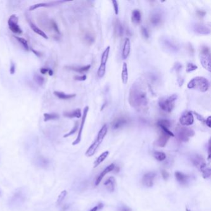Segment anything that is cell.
<instances>
[{"mask_svg":"<svg viewBox=\"0 0 211 211\" xmlns=\"http://www.w3.org/2000/svg\"><path fill=\"white\" fill-rule=\"evenodd\" d=\"M129 103L132 107L139 112H144L147 108L149 98L144 86L141 82H136L131 87Z\"/></svg>","mask_w":211,"mask_h":211,"instance_id":"6da1fadb","label":"cell"},{"mask_svg":"<svg viewBox=\"0 0 211 211\" xmlns=\"http://www.w3.org/2000/svg\"><path fill=\"white\" fill-rule=\"evenodd\" d=\"M27 198V191L25 187H20L15 189L8 200V206L11 209L20 208L25 203Z\"/></svg>","mask_w":211,"mask_h":211,"instance_id":"7a4b0ae2","label":"cell"},{"mask_svg":"<svg viewBox=\"0 0 211 211\" xmlns=\"http://www.w3.org/2000/svg\"><path fill=\"white\" fill-rule=\"evenodd\" d=\"M209 85L210 84L207 79L202 76H197L189 81L187 87L189 89H194L201 92H205L209 90Z\"/></svg>","mask_w":211,"mask_h":211,"instance_id":"3957f363","label":"cell"},{"mask_svg":"<svg viewBox=\"0 0 211 211\" xmlns=\"http://www.w3.org/2000/svg\"><path fill=\"white\" fill-rule=\"evenodd\" d=\"M107 124H104L101 129V130L99 131L96 140L94 141V142L87 150L86 152V155L87 157H91L95 154V153L96 152V151L98 148L99 146L101 145L103 142L105 136L107 135Z\"/></svg>","mask_w":211,"mask_h":211,"instance_id":"277c9868","label":"cell"},{"mask_svg":"<svg viewBox=\"0 0 211 211\" xmlns=\"http://www.w3.org/2000/svg\"><path fill=\"white\" fill-rule=\"evenodd\" d=\"M177 97V95L173 94L172 96L160 98L159 101V107L167 113H171L175 108Z\"/></svg>","mask_w":211,"mask_h":211,"instance_id":"5b68a950","label":"cell"},{"mask_svg":"<svg viewBox=\"0 0 211 211\" xmlns=\"http://www.w3.org/2000/svg\"><path fill=\"white\" fill-rule=\"evenodd\" d=\"M199 60L204 69L210 72V53L208 46H202L199 53Z\"/></svg>","mask_w":211,"mask_h":211,"instance_id":"8992f818","label":"cell"},{"mask_svg":"<svg viewBox=\"0 0 211 211\" xmlns=\"http://www.w3.org/2000/svg\"><path fill=\"white\" fill-rule=\"evenodd\" d=\"M177 137L179 141L181 142H187L189 138L194 136V131L191 128L184 126H178L176 128Z\"/></svg>","mask_w":211,"mask_h":211,"instance_id":"52a82bcc","label":"cell"},{"mask_svg":"<svg viewBox=\"0 0 211 211\" xmlns=\"http://www.w3.org/2000/svg\"><path fill=\"white\" fill-rule=\"evenodd\" d=\"M110 50V47L108 46L105 49V50L103 51L102 54L101 65H100V66L97 71V75L101 78L105 76V72H106V64L108 59Z\"/></svg>","mask_w":211,"mask_h":211,"instance_id":"ba28073f","label":"cell"},{"mask_svg":"<svg viewBox=\"0 0 211 211\" xmlns=\"http://www.w3.org/2000/svg\"><path fill=\"white\" fill-rule=\"evenodd\" d=\"M8 24L9 29L15 34H22L23 30L18 24V18L16 15L13 14L9 17Z\"/></svg>","mask_w":211,"mask_h":211,"instance_id":"9c48e42d","label":"cell"},{"mask_svg":"<svg viewBox=\"0 0 211 211\" xmlns=\"http://www.w3.org/2000/svg\"><path fill=\"white\" fill-rule=\"evenodd\" d=\"M89 107H86L84 109V112H83V114H82V120H81V123L80 124V127L79 129V132H78V134L77 136V138L76 139V140L72 142V145L75 146L78 144L81 141V138H82V131H83V128L84 124H85V122H86V120L87 118V113L89 112Z\"/></svg>","mask_w":211,"mask_h":211,"instance_id":"30bf717a","label":"cell"},{"mask_svg":"<svg viewBox=\"0 0 211 211\" xmlns=\"http://www.w3.org/2000/svg\"><path fill=\"white\" fill-rule=\"evenodd\" d=\"M179 121H180V123L182 126H184V127L192 125L194 121V118L193 113L191 111H187V112H184L181 116Z\"/></svg>","mask_w":211,"mask_h":211,"instance_id":"8fae6325","label":"cell"},{"mask_svg":"<svg viewBox=\"0 0 211 211\" xmlns=\"http://www.w3.org/2000/svg\"><path fill=\"white\" fill-rule=\"evenodd\" d=\"M162 45L163 48L170 52H177L179 50V47L178 45L175 43L172 40L168 38H162L161 39Z\"/></svg>","mask_w":211,"mask_h":211,"instance_id":"7c38bea8","label":"cell"},{"mask_svg":"<svg viewBox=\"0 0 211 211\" xmlns=\"http://www.w3.org/2000/svg\"><path fill=\"white\" fill-rule=\"evenodd\" d=\"M82 39L87 45H91L96 41V34L93 30H85L82 33Z\"/></svg>","mask_w":211,"mask_h":211,"instance_id":"4fadbf2b","label":"cell"},{"mask_svg":"<svg viewBox=\"0 0 211 211\" xmlns=\"http://www.w3.org/2000/svg\"><path fill=\"white\" fill-rule=\"evenodd\" d=\"M156 174L154 172H148L146 173L142 177V184L147 187L152 186Z\"/></svg>","mask_w":211,"mask_h":211,"instance_id":"5bb4252c","label":"cell"},{"mask_svg":"<svg viewBox=\"0 0 211 211\" xmlns=\"http://www.w3.org/2000/svg\"><path fill=\"white\" fill-rule=\"evenodd\" d=\"M65 3V1H51L49 3H37L32 5L29 8V11H32L37 9L39 8H43V7H52L57 6V5H59L61 3Z\"/></svg>","mask_w":211,"mask_h":211,"instance_id":"9a60e30c","label":"cell"},{"mask_svg":"<svg viewBox=\"0 0 211 211\" xmlns=\"http://www.w3.org/2000/svg\"><path fill=\"white\" fill-rule=\"evenodd\" d=\"M35 164L37 165V167H39V168H44V169H46L50 167V160L46 159V157L42 156V155H39L35 158Z\"/></svg>","mask_w":211,"mask_h":211,"instance_id":"2e32d148","label":"cell"},{"mask_svg":"<svg viewBox=\"0 0 211 211\" xmlns=\"http://www.w3.org/2000/svg\"><path fill=\"white\" fill-rule=\"evenodd\" d=\"M170 137H172L170 134L166 133V132H165L164 131L160 129V133L159 137L157 141V145L160 147H165L168 141L170 138Z\"/></svg>","mask_w":211,"mask_h":211,"instance_id":"e0dca14e","label":"cell"},{"mask_svg":"<svg viewBox=\"0 0 211 211\" xmlns=\"http://www.w3.org/2000/svg\"><path fill=\"white\" fill-rule=\"evenodd\" d=\"M113 33L117 38L122 37L124 33V28L119 19H115L113 22Z\"/></svg>","mask_w":211,"mask_h":211,"instance_id":"ac0fdd59","label":"cell"},{"mask_svg":"<svg viewBox=\"0 0 211 211\" xmlns=\"http://www.w3.org/2000/svg\"><path fill=\"white\" fill-rule=\"evenodd\" d=\"M128 123V119L124 117H120L115 119L112 123V128L113 129H118L123 127Z\"/></svg>","mask_w":211,"mask_h":211,"instance_id":"d6986e66","label":"cell"},{"mask_svg":"<svg viewBox=\"0 0 211 211\" xmlns=\"http://www.w3.org/2000/svg\"><path fill=\"white\" fill-rule=\"evenodd\" d=\"M162 14L159 11L153 12L150 16V22L154 26L160 25L162 22Z\"/></svg>","mask_w":211,"mask_h":211,"instance_id":"ffe728a7","label":"cell"},{"mask_svg":"<svg viewBox=\"0 0 211 211\" xmlns=\"http://www.w3.org/2000/svg\"><path fill=\"white\" fill-rule=\"evenodd\" d=\"M115 167V165L114 163H111L110 165L107 166V167L105 168V169L101 172V173L98 175V177L97 178L96 182H95V184H96V186H98V184L101 183V182L102 180V179L103 178V177L105 175H106L107 173L113 171L114 170Z\"/></svg>","mask_w":211,"mask_h":211,"instance_id":"44dd1931","label":"cell"},{"mask_svg":"<svg viewBox=\"0 0 211 211\" xmlns=\"http://www.w3.org/2000/svg\"><path fill=\"white\" fill-rule=\"evenodd\" d=\"M194 31L196 34L200 35H208L210 34V29L206 25H204L201 24H196L193 27Z\"/></svg>","mask_w":211,"mask_h":211,"instance_id":"7402d4cb","label":"cell"},{"mask_svg":"<svg viewBox=\"0 0 211 211\" xmlns=\"http://www.w3.org/2000/svg\"><path fill=\"white\" fill-rule=\"evenodd\" d=\"M131 51V41L130 40L127 38L126 39L124 45H123V48L122 50V58L123 60H126L128 58V57Z\"/></svg>","mask_w":211,"mask_h":211,"instance_id":"603a6c76","label":"cell"},{"mask_svg":"<svg viewBox=\"0 0 211 211\" xmlns=\"http://www.w3.org/2000/svg\"><path fill=\"white\" fill-rule=\"evenodd\" d=\"M63 116L69 118H80L82 117V113L80 108H77L71 112H65L63 113Z\"/></svg>","mask_w":211,"mask_h":211,"instance_id":"cb8c5ba5","label":"cell"},{"mask_svg":"<svg viewBox=\"0 0 211 211\" xmlns=\"http://www.w3.org/2000/svg\"><path fill=\"white\" fill-rule=\"evenodd\" d=\"M55 96H56L58 98L61 99V100H70L71 98H75L76 95L75 94H66L63 92H60V91H55L54 92Z\"/></svg>","mask_w":211,"mask_h":211,"instance_id":"d4e9b609","label":"cell"},{"mask_svg":"<svg viewBox=\"0 0 211 211\" xmlns=\"http://www.w3.org/2000/svg\"><path fill=\"white\" fill-rule=\"evenodd\" d=\"M91 66V65H87L86 66H66V68L67 69L71 70V71H74L77 72L79 73H84L86 72L87 71H88L89 70H90Z\"/></svg>","mask_w":211,"mask_h":211,"instance_id":"484cf974","label":"cell"},{"mask_svg":"<svg viewBox=\"0 0 211 211\" xmlns=\"http://www.w3.org/2000/svg\"><path fill=\"white\" fill-rule=\"evenodd\" d=\"M131 21L134 24H139L141 22V13L138 9H134L132 12Z\"/></svg>","mask_w":211,"mask_h":211,"instance_id":"4316f807","label":"cell"},{"mask_svg":"<svg viewBox=\"0 0 211 211\" xmlns=\"http://www.w3.org/2000/svg\"><path fill=\"white\" fill-rule=\"evenodd\" d=\"M121 81L124 84H126L128 81V65L125 62L123 63L121 71Z\"/></svg>","mask_w":211,"mask_h":211,"instance_id":"83f0119b","label":"cell"},{"mask_svg":"<svg viewBox=\"0 0 211 211\" xmlns=\"http://www.w3.org/2000/svg\"><path fill=\"white\" fill-rule=\"evenodd\" d=\"M116 184L115 178L113 177H111L108 178L107 180L104 183V185L107 187V189L110 192L113 191Z\"/></svg>","mask_w":211,"mask_h":211,"instance_id":"f1b7e54d","label":"cell"},{"mask_svg":"<svg viewBox=\"0 0 211 211\" xmlns=\"http://www.w3.org/2000/svg\"><path fill=\"white\" fill-rule=\"evenodd\" d=\"M29 25H30V27L32 29V30L35 33L39 35L40 36L42 37L45 39H49L48 36H47V35L44 32L43 30H41L40 28H39L35 24H34V23H32V22H29Z\"/></svg>","mask_w":211,"mask_h":211,"instance_id":"f546056e","label":"cell"},{"mask_svg":"<svg viewBox=\"0 0 211 211\" xmlns=\"http://www.w3.org/2000/svg\"><path fill=\"white\" fill-rule=\"evenodd\" d=\"M200 170H201V172H202L203 174V177L204 178L206 179L208 178L209 177H210V168L207 165L206 163L205 162L203 163V164L199 167Z\"/></svg>","mask_w":211,"mask_h":211,"instance_id":"4dcf8cb0","label":"cell"},{"mask_svg":"<svg viewBox=\"0 0 211 211\" xmlns=\"http://www.w3.org/2000/svg\"><path fill=\"white\" fill-rule=\"evenodd\" d=\"M109 155V152L108 151H105L104 152H103L102 154H101L98 156V157L96 160V161L94 162V168L97 167L101 163H102L105 159H107V157Z\"/></svg>","mask_w":211,"mask_h":211,"instance_id":"1f68e13d","label":"cell"},{"mask_svg":"<svg viewBox=\"0 0 211 211\" xmlns=\"http://www.w3.org/2000/svg\"><path fill=\"white\" fill-rule=\"evenodd\" d=\"M175 178L178 182L181 184H185L188 181V176L180 172H177L175 173Z\"/></svg>","mask_w":211,"mask_h":211,"instance_id":"d6a6232c","label":"cell"},{"mask_svg":"<svg viewBox=\"0 0 211 211\" xmlns=\"http://www.w3.org/2000/svg\"><path fill=\"white\" fill-rule=\"evenodd\" d=\"M44 121H49L51 120H56L59 119L60 115L56 113H45L44 114Z\"/></svg>","mask_w":211,"mask_h":211,"instance_id":"836d02e7","label":"cell"},{"mask_svg":"<svg viewBox=\"0 0 211 211\" xmlns=\"http://www.w3.org/2000/svg\"><path fill=\"white\" fill-rule=\"evenodd\" d=\"M14 37L19 41V44L22 45V46H23V48L25 50L29 51L30 47H29V45L28 44V42L27 40H26L25 39H24L23 37H18V36H14Z\"/></svg>","mask_w":211,"mask_h":211,"instance_id":"e575fe53","label":"cell"},{"mask_svg":"<svg viewBox=\"0 0 211 211\" xmlns=\"http://www.w3.org/2000/svg\"><path fill=\"white\" fill-rule=\"evenodd\" d=\"M33 79L35 82L39 86H42L45 83V78L37 73L34 74Z\"/></svg>","mask_w":211,"mask_h":211,"instance_id":"d590c367","label":"cell"},{"mask_svg":"<svg viewBox=\"0 0 211 211\" xmlns=\"http://www.w3.org/2000/svg\"><path fill=\"white\" fill-rule=\"evenodd\" d=\"M157 124L158 126V127L162 126V127H165L167 128H169L171 126L170 121L167 119H162L159 120L157 121Z\"/></svg>","mask_w":211,"mask_h":211,"instance_id":"8d00e7d4","label":"cell"},{"mask_svg":"<svg viewBox=\"0 0 211 211\" xmlns=\"http://www.w3.org/2000/svg\"><path fill=\"white\" fill-rule=\"evenodd\" d=\"M154 156L155 159L159 161H163L166 159V154L162 152H155L154 154Z\"/></svg>","mask_w":211,"mask_h":211,"instance_id":"74e56055","label":"cell"},{"mask_svg":"<svg viewBox=\"0 0 211 211\" xmlns=\"http://www.w3.org/2000/svg\"><path fill=\"white\" fill-rule=\"evenodd\" d=\"M192 160H193L192 162L194 164L198 167H199L203 164V163H204L203 158L200 156H198V155L195 156Z\"/></svg>","mask_w":211,"mask_h":211,"instance_id":"f35d334b","label":"cell"},{"mask_svg":"<svg viewBox=\"0 0 211 211\" xmlns=\"http://www.w3.org/2000/svg\"><path fill=\"white\" fill-rule=\"evenodd\" d=\"M67 195V191L66 190H64L58 196V199H57V201H56V205H60L63 201H64V199H65L66 196Z\"/></svg>","mask_w":211,"mask_h":211,"instance_id":"ab89813d","label":"cell"},{"mask_svg":"<svg viewBox=\"0 0 211 211\" xmlns=\"http://www.w3.org/2000/svg\"><path fill=\"white\" fill-rule=\"evenodd\" d=\"M78 127H79V122L78 121H76V123H75V125H74L72 129L69 132V133L65 134L64 136H63V138H68V137H69L74 134H75V133L78 129Z\"/></svg>","mask_w":211,"mask_h":211,"instance_id":"60d3db41","label":"cell"},{"mask_svg":"<svg viewBox=\"0 0 211 211\" xmlns=\"http://www.w3.org/2000/svg\"><path fill=\"white\" fill-rule=\"evenodd\" d=\"M50 26L51 29L55 31V32L58 35H60V29L58 28V26L56 23L55 22V21L54 20H50Z\"/></svg>","mask_w":211,"mask_h":211,"instance_id":"b9f144b4","label":"cell"},{"mask_svg":"<svg viewBox=\"0 0 211 211\" xmlns=\"http://www.w3.org/2000/svg\"><path fill=\"white\" fill-rule=\"evenodd\" d=\"M198 66L194 65V63H188L186 65V71L187 72H191L194 71H196L198 69Z\"/></svg>","mask_w":211,"mask_h":211,"instance_id":"7bdbcfd3","label":"cell"},{"mask_svg":"<svg viewBox=\"0 0 211 211\" xmlns=\"http://www.w3.org/2000/svg\"><path fill=\"white\" fill-rule=\"evenodd\" d=\"M141 32V34H142V36H143L144 38H145L146 39H149V32L148 31V29H147L145 27H142Z\"/></svg>","mask_w":211,"mask_h":211,"instance_id":"ee69618b","label":"cell"},{"mask_svg":"<svg viewBox=\"0 0 211 211\" xmlns=\"http://www.w3.org/2000/svg\"><path fill=\"white\" fill-rule=\"evenodd\" d=\"M113 6L114 8V11L116 15H118L119 13V7H118V3L117 1H112Z\"/></svg>","mask_w":211,"mask_h":211,"instance_id":"f6af8a7d","label":"cell"},{"mask_svg":"<svg viewBox=\"0 0 211 211\" xmlns=\"http://www.w3.org/2000/svg\"><path fill=\"white\" fill-rule=\"evenodd\" d=\"M74 79L76 81H84L86 80L87 79V76L86 75H81V76H75Z\"/></svg>","mask_w":211,"mask_h":211,"instance_id":"bcb514c9","label":"cell"},{"mask_svg":"<svg viewBox=\"0 0 211 211\" xmlns=\"http://www.w3.org/2000/svg\"><path fill=\"white\" fill-rule=\"evenodd\" d=\"M173 69L175 70L177 72L180 71L181 70V69H182V65H181V63H177L175 65V66H174Z\"/></svg>","mask_w":211,"mask_h":211,"instance_id":"7dc6e473","label":"cell"},{"mask_svg":"<svg viewBox=\"0 0 211 211\" xmlns=\"http://www.w3.org/2000/svg\"><path fill=\"white\" fill-rule=\"evenodd\" d=\"M9 72L11 73V75H14V73L15 72V65L13 62H11V66H10Z\"/></svg>","mask_w":211,"mask_h":211,"instance_id":"c3c4849f","label":"cell"},{"mask_svg":"<svg viewBox=\"0 0 211 211\" xmlns=\"http://www.w3.org/2000/svg\"><path fill=\"white\" fill-rule=\"evenodd\" d=\"M103 207V204L102 203H100L99 204L96 205V206H95L94 208L91 209L90 211H98V210L102 209Z\"/></svg>","mask_w":211,"mask_h":211,"instance_id":"681fc988","label":"cell"},{"mask_svg":"<svg viewBox=\"0 0 211 211\" xmlns=\"http://www.w3.org/2000/svg\"><path fill=\"white\" fill-rule=\"evenodd\" d=\"M205 123L208 126V128H210V127H211V117H210L209 116V117H207L206 118V120H205Z\"/></svg>","mask_w":211,"mask_h":211,"instance_id":"f907efd6","label":"cell"},{"mask_svg":"<svg viewBox=\"0 0 211 211\" xmlns=\"http://www.w3.org/2000/svg\"><path fill=\"white\" fill-rule=\"evenodd\" d=\"M49 68H40V73L41 74V75H45V74H46L47 72H49Z\"/></svg>","mask_w":211,"mask_h":211,"instance_id":"816d5d0a","label":"cell"},{"mask_svg":"<svg viewBox=\"0 0 211 211\" xmlns=\"http://www.w3.org/2000/svg\"><path fill=\"white\" fill-rule=\"evenodd\" d=\"M162 177H163V179H164V180H167V179L168 177V175H168V172L167 171L162 170Z\"/></svg>","mask_w":211,"mask_h":211,"instance_id":"f5cc1de1","label":"cell"},{"mask_svg":"<svg viewBox=\"0 0 211 211\" xmlns=\"http://www.w3.org/2000/svg\"><path fill=\"white\" fill-rule=\"evenodd\" d=\"M197 15L200 18H203L205 15V12L203 11H198Z\"/></svg>","mask_w":211,"mask_h":211,"instance_id":"db71d44e","label":"cell"},{"mask_svg":"<svg viewBox=\"0 0 211 211\" xmlns=\"http://www.w3.org/2000/svg\"><path fill=\"white\" fill-rule=\"evenodd\" d=\"M30 49V50H32V51L33 53H34V54H35L37 56H41V53H40V52H39V51H35V50H34V49Z\"/></svg>","mask_w":211,"mask_h":211,"instance_id":"11a10c76","label":"cell"},{"mask_svg":"<svg viewBox=\"0 0 211 211\" xmlns=\"http://www.w3.org/2000/svg\"><path fill=\"white\" fill-rule=\"evenodd\" d=\"M195 115H196V116L197 117V118H198L199 120H200V121H204V118L202 117L201 115H199V114L197 113H195Z\"/></svg>","mask_w":211,"mask_h":211,"instance_id":"9f6ffc18","label":"cell"},{"mask_svg":"<svg viewBox=\"0 0 211 211\" xmlns=\"http://www.w3.org/2000/svg\"><path fill=\"white\" fill-rule=\"evenodd\" d=\"M121 211H131V210L128 207H123Z\"/></svg>","mask_w":211,"mask_h":211,"instance_id":"6f0895ef","label":"cell"},{"mask_svg":"<svg viewBox=\"0 0 211 211\" xmlns=\"http://www.w3.org/2000/svg\"><path fill=\"white\" fill-rule=\"evenodd\" d=\"M49 75L50 76H53V71L51 70V69H49Z\"/></svg>","mask_w":211,"mask_h":211,"instance_id":"680465c9","label":"cell"},{"mask_svg":"<svg viewBox=\"0 0 211 211\" xmlns=\"http://www.w3.org/2000/svg\"><path fill=\"white\" fill-rule=\"evenodd\" d=\"M186 211H191V210H190L189 209H188V208H186Z\"/></svg>","mask_w":211,"mask_h":211,"instance_id":"91938a15","label":"cell"}]
</instances>
